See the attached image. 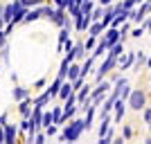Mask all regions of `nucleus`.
<instances>
[{"label":"nucleus","instance_id":"1","mask_svg":"<svg viewBox=\"0 0 151 144\" xmlns=\"http://www.w3.org/2000/svg\"><path fill=\"white\" fill-rule=\"evenodd\" d=\"M145 101H147L145 90H135V92H133V97H131V108H133V110H140V108L145 106Z\"/></svg>","mask_w":151,"mask_h":144},{"label":"nucleus","instance_id":"2","mask_svg":"<svg viewBox=\"0 0 151 144\" xmlns=\"http://www.w3.org/2000/svg\"><path fill=\"white\" fill-rule=\"evenodd\" d=\"M147 122H149V124H151V108H149V110H147Z\"/></svg>","mask_w":151,"mask_h":144},{"label":"nucleus","instance_id":"3","mask_svg":"<svg viewBox=\"0 0 151 144\" xmlns=\"http://www.w3.org/2000/svg\"><path fill=\"white\" fill-rule=\"evenodd\" d=\"M149 92H151V83H149Z\"/></svg>","mask_w":151,"mask_h":144}]
</instances>
